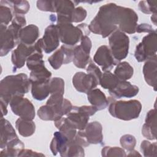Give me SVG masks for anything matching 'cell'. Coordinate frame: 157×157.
<instances>
[{
    "label": "cell",
    "instance_id": "6da1fadb",
    "mask_svg": "<svg viewBox=\"0 0 157 157\" xmlns=\"http://www.w3.org/2000/svg\"><path fill=\"white\" fill-rule=\"evenodd\" d=\"M119 7L120 6L112 2L101 6L88 26L90 31L94 34L101 35L103 38L109 36L118 29Z\"/></svg>",
    "mask_w": 157,
    "mask_h": 157
},
{
    "label": "cell",
    "instance_id": "7a4b0ae2",
    "mask_svg": "<svg viewBox=\"0 0 157 157\" xmlns=\"http://www.w3.org/2000/svg\"><path fill=\"white\" fill-rule=\"evenodd\" d=\"M31 85L29 78L24 73L6 76L0 82V98L9 104L15 96H23Z\"/></svg>",
    "mask_w": 157,
    "mask_h": 157
},
{
    "label": "cell",
    "instance_id": "3957f363",
    "mask_svg": "<svg viewBox=\"0 0 157 157\" xmlns=\"http://www.w3.org/2000/svg\"><path fill=\"white\" fill-rule=\"evenodd\" d=\"M112 98L108 100L109 112L112 116L124 121H129L139 117L142 110L140 101L136 99L116 101Z\"/></svg>",
    "mask_w": 157,
    "mask_h": 157
},
{
    "label": "cell",
    "instance_id": "277c9868",
    "mask_svg": "<svg viewBox=\"0 0 157 157\" xmlns=\"http://www.w3.org/2000/svg\"><path fill=\"white\" fill-rule=\"evenodd\" d=\"M56 25L58 28L60 40L68 46L75 45L83 36H87L90 33L88 26L85 23L74 26L72 23L64 22L57 23Z\"/></svg>",
    "mask_w": 157,
    "mask_h": 157
},
{
    "label": "cell",
    "instance_id": "5b68a950",
    "mask_svg": "<svg viewBox=\"0 0 157 157\" xmlns=\"http://www.w3.org/2000/svg\"><path fill=\"white\" fill-rule=\"evenodd\" d=\"M109 49L114 59L119 63L124 59L129 52V39L123 32L117 29L109 37Z\"/></svg>",
    "mask_w": 157,
    "mask_h": 157
},
{
    "label": "cell",
    "instance_id": "8992f818",
    "mask_svg": "<svg viewBox=\"0 0 157 157\" xmlns=\"http://www.w3.org/2000/svg\"><path fill=\"white\" fill-rule=\"evenodd\" d=\"M97 111V109L92 105L73 106L71 110L66 115V118L77 129L83 130L86 126L90 117L93 115Z\"/></svg>",
    "mask_w": 157,
    "mask_h": 157
},
{
    "label": "cell",
    "instance_id": "52a82bcc",
    "mask_svg": "<svg viewBox=\"0 0 157 157\" xmlns=\"http://www.w3.org/2000/svg\"><path fill=\"white\" fill-rule=\"evenodd\" d=\"M156 32L149 33L136 46L134 56L139 62L146 61L156 55L157 50Z\"/></svg>",
    "mask_w": 157,
    "mask_h": 157
},
{
    "label": "cell",
    "instance_id": "ba28073f",
    "mask_svg": "<svg viewBox=\"0 0 157 157\" xmlns=\"http://www.w3.org/2000/svg\"><path fill=\"white\" fill-rule=\"evenodd\" d=\"M13 113L21 118L33 120L35 117V109L31 102L23 96H15L10 101Z\"/></svg>",
    "mask_w": 157,
    "mask_h": 157
},
{
    "label": "cell",
    "instance_id": "9c48e42d",
    "mask_svg": "<svg viewBox=\"0 0 157 157\" xmlns=\"http://www.w3.org/2000/svg\"><path fill=\"white\" fill-rule=\"evenodd\" d=\"M138 16L136 12L128 7H119V24L118 29L124 33L134 34L137 26Z\"/></svg>",
    "mask_w": 157,
    "mask_h": 157
},
{
    "label": "cell",
    "instance_id": "30bf717a",
    "mask_svg": "<svg viewBox=\"0 0 157 157\" xmlns=\"http://www.w3.org/2000/svg\"><path fill=\"white\" fill-rule=\"evenodd\" d=\"M74 47L63 45L48 58V61L54 69H59L62 64H66L72 61Z\"/></svg>",
    "mask_w": 157,
    "mask_h": 157
},
{
    "label": "cell",
    "instance_id": "8fae6325",
    "mask_svg": "<svg viewBox=\"0 0 157 157\" xmlns=\"http://www.w3.org/2000/svg\"><path fill=\"white\" fill-rule=\"evenodd\" d=\"M18 34L9 26L1 24V56H5L17 44Z\"/></svg>",
    "mask_w": 157,
    "mask_h": 157
},
{
    "label": "cell",
    "instance_id": "7c38bea8",
    "mask_svg": "<svg viewBox=\"0 0 157 157\" xmlns=\"http://www.w3.org/2000/svg\"><path fill=\"white\" fill-rule=\"evenodd\" d=\"M72 83L78 91L85 93H87L99 85L93 76L83 72H77L75 74L72 78Z\"/></svg>",
    "mask_w": 157,
    "mask_h": 157
},
{
    "label": "cell",
    "instance_id": "4fadbf2b",
    "mask_svg": "<svg viewBox=\"0 0 157 157\" xmlns=\"http://www.w3.org/2000/svg\"><path fill=\"white\" fill-rule=\"evenodd\" d=\"M59 35L56 25H50L45 30L42 38L43 50L50 53L56 50L59 44Z\"/></svg>",
    "mask_w": 157,
    "mask_h": 157
},
{
    "label": "cell",
    "instance_id": "5bb4252c",
    "mask_svg": "<svg viewBox=\"0 0 157 157\" xmlns=\"http://www.w3.org/2000/svg\"><path fill=\"white\" fill-rule=\"evenodd\" d=\"M94 61L100 66L102 71H110L118 63L113 57L109 48L107 45L100 46L93 57Z\"/></svg>",
    "mask_w": 157,
    "mask_h": 157
},
{
    "label": "cell",
    "instance_id": "9a60e30c",
    "mask_svg": "<svg viewBox=\"0 0 157 157\" xmlns=\"http://www.w3.org/2000/svg\"><path fill=\"white\" fill-rule=\"evenodd\" d=\"M79 131L89 144H98L102 142V127L98 121L88 123L84 129Z\"/></svg>",
    "mask_w": 157,
    "mask_h": 157
},
{
    "label": "cell",
    "instance_id": "2e32d148",
    "mask_svg": "<svg viewBox=\"0 0 157 157\" xmlns=\"http://www.w3.org/2000/svg\"><path fill=\"white\" fill-rule=\"evenodd\" d=\"M35 45H27L23 43H19L16 49L13 50L12 53L11 60L15 69L22 67L24 65L28 57L36 50Z\"/></svg>",
    "mask_w": 157,
    "mask_h": 157
},
{
    "label": "cell",
    "instance_id": "e0dca14e",
    "mask_svg": "<svg viewBox=\"0 0 157 157\" xmlns=\"http://www.w3.org/2000/svg\"><path fill=\"white\" fill-rule=\"evenodd\" d=\"M139 87L136 85H132L127 81H120L117 86L109 90L110 95L112 98H132L139 93Z\"/></svg>",
    "mask_w": 157,
    "mask_h": 157
},
{
    "label": "cell",
    "instance_id": "ac0fdd59",
    "mask_svg": "<svg viewBox=\"0 0 157 157\" xmlns=\"http://www.w3.org/2000/svg\"><path fill=\"white\" fill-rule=\"evenodd\" d=\"M55 12L57 13V23L71 22V15L75 5L71 1H55Z\"/></svg>",
    "mask_w": 157,
    "mask_h": 157
},
{
    "label": "cell",
    "instance_id": "d6986e66",
    "mask_svg": "<svg viewBox=\"0 0 157 157\" xmlns=\"http://www.w3.org/2000/svg\"><path fill=\"white\" fill-rule=\"evenodd\" d=\"M143 74L145 82L156 90L157 57L156 55L147 60L143 66Z\"/></svg>",
    "mask_w": 157,
    "mask_h": 157
},
{
    "label": "cell",
    "instance_id": "ffe728a7",
    "mask_svg": "<svg viewBox=\"0 0 157 157\" xmlns=\"http://www.w3.org/2000/svg\"><path fill=\"white\" fill-rule=\"evenodd\" d=\"M156 109L148 112L145 118V123L142 128V135L149 140H155L156 137Z\"/></svg>",
    "mask_w": 157,
    "mask_h": 157
},
{
    "label": "cell",
    "instance_id": "44dd1931",
    "mask_svg": "<svg viewBox=\"0 0 157 157\" xmlns=\"http://www.w3.org/2000/svg\"><path fill=\"white\" fill-rule=\"evenodd\" d=\"M39 28L34 25H29L23 28L18 34V40L27 45H33L39 37Z\"/></svg>",
    "mask_w": 157,
    "mask_h": 157
},
{
    "label": "cell",
    "instance_id": "7402d4cb",
    "mask_svg": "<svg viewBox=\"0 0 157 157\" xmlns=\"http://www.w3.org/2000/svg\"><path fill=\"white\" fill-rule=\"evenodd\" d=\"M17 137L15 131L10 122L2 117L1 118V148H5L9 142Z\"/></svg>",
    "mask_w": 157,
    "mask_h": 157
},
{
    "label": "cell",
    "instance_id": "603a6c76",
    "mask_svg": "<svg viewBox=\"0 0 157 157\" xmlns=\"http://www.w3.org/2000/svg\"><path fill=\"white\" fill-rule=\"evenodd\" d=\"M88 101L91 104L95 107L98 110L104 109L109 104V101L105 95L101 90L94 88L87 93Z\"/></svg>",
    "mask_w": 157,
    "mask_h": 157
},
{
    "label": "cell",
    "instance_id": "cb8c5ba5",
    "mask_svg": "<svg viewBox=\"0 0 157 157\" xmlns=\"http://www.w3.org/2000/svg\"><path fill=\"white\" fill-rule=\"evenodd\" d=\"M69 142V139L64 134L60 131L55 132L50 145L53 155H56L59 153L61 155L64 151Z\"/></svg>",
    "mask_w": 157,
    "mask_h": 157
},
{
    "label": "cell",
    "instance_id": "d4e9b609",
    "mask_svg": "<svg viewBox=\"0 0 157 157\" xmlns=\"http://www.w3.org/2000/svg\"><path fill=\"white\" fill-rule=\"evenodd\" d=\"M90 53V52L85 50L80 45L75 46L72 59L74 65L78 68H85L89 62L91 61Z\"/></svg>",
    "mask_w": 157,
    "mask_h": 157
},
{
    "label": "cell",
    "instance_id": "484cf974",
    "mask_svg": "<svg viewBox=\"0 0 157 157\" xmlns=\"http://www.w3.org/2000/svg\"><path fill=\"white\" fill-rule=\"evenodd\" d=\"M49 81L50 80L31 83V94L35 99L42 101L50 94Z\"/></svg>",
    "mask_w": 157,
    "mask_h": 157
},
{
    "label": "cell",
    "instance_id": "4316f807",
    "mask_svg": "<svg viewBox=\"0 0 157 157\" xmlns=\"http://www.w3.org/2000/svg\"><path fill=\"white\" fill-rule=\"evenodd\" d=\"M24 147L23 143L17 137L7 144L5 148L1 151L0 156H19Z\"/></svg>",
    "mask_w": 157,
    "mask_h": 157
},
{
    "label": "cell",
    "instance_id": "83f0119b",
    "mask_svg": "<svg viewBox=\"0 0 157 157\" xmlns=\"http://www.w3.org/2000/svg\"><path fill=\"white\" fill-rule=\"evenodd\" d=\"M55 125L69 140H72L77 134V129L71 123L66 117H62L59 120L55 121Z\"/></svg>",
    "mask_w": 157,
    "mask_h": 157
},
{
    "label": "cell",
    "instance_id": "f1b7e54d",
    "mask_svg": "<svg viewBox=\"0 0 157 157\" xmlns=\"http://www.w3.org/2000/svg\"><path fill=\"white\" fill-rule=\"evenodd\" d=\"M15 126L19 134L23 137L32 136L35 132L36 125L33 120L19 118L15 122Z\"/></svg>",
    "mask_w": 157,
    "mask_h": 157
},
{
    "label": "cell",
    "instance_id": "f546056e",
    "mask_svg": "<svg viewBox=\"0 0 157 157\" xmlns=\"http://www.w3.org/2000/svg\"><path fill=\"white\" fill-rule=\"evenodd\" d=\"M133 67L126 61L119 62L114 71V74L120 81H126L133 75Z\"/></svg>",
    "mask_w": 157,
    "mask_h": 157
},
{
    "label": "cell",
    "instance_id": "4dcf8cb0",
    "mask_svg": "<svg viewBox=\"0 0 157 157\" xmlns=\"http://www.w3.org/2000/svg\"><path fill=\"white\" fill-rule=\"evenodd\" d=\"M52 73L45 67V65L39 67L31 71L29 80L31 83L43 82L50 80L51 79Z\"/></svg>",
    "mask_w": 157,
    "mask_h": 157
},
{
    "label": "cell",
    "instance_id": "1f68e13d",
    "mask_svg": "<svg viewBox=\"0 0 157 157\" xmlns=\"http://www.w3.org/2000/svg\"><path fill=\"white\" fill-rule=\"evenodd\" d=\"M61 156H84V149L82 145L75 142L73 139L69 140L64 151Z\"/></svg>",
    "mask_w": 157,
    "mask_h": 157
},
{
    "label": "cell",
    "instance_id": "d6a6232c",
    "mask_svg": "<svg viewBox=\"0 0 157 157\" xmlns=\"http://www.w3.org/2000/svg\"><path fill=\"white\" fill-rule=\"evenodd\" d=\"M119 82V79L115 74L110 71H105L102 75L100 85L103 88L111 90L115 88Z\"/></svg>",
    "mask_w": 157,
    "mask_h": 157
},
{
    "label": "cell",
    "instance_id": "836d02e7",
    "mask_svg": "<svg viewBox=\"0 0 157 157\" xmlns=\"http://www.w3.org/2000/svg\"><path fill=\"white\" fill-rule=\"evenodd\" d=\"M0 2V20L1 24L7 26L13 19L12 7H9V1H1Z\"/></svg>",
    "mask_w": 157,
    "mask_h": 157
},
{
    "label": "cell",
    "instance_id": "e575fe53",
    "mask_svg": "<svg viewBox=\"0 0 157 157\" xmlns=\"http://www.w3.org/2000/svg\"><path fill=\"white\" fill-rule=\"evenodd\" d=\"M9 2L15 15H23L29 10L30 6L27 1H10Z\"/></svg>",
    "mask_w": 157,
    "mask_h": 157
},
{
    "label": "cell",
    "instance_id": "d590c367",
    "mask_svg": "<svg viewBox=\"0 0 157 157\" xmlns=\"http://www.w3.org/2000/svg\"><path fill=\"white\" fill-rule=\"evenodd\" d=\"M49 88L50 94H61L64 93V82L59 77H53L49 81Z\"/></svg>",
    "mask_w": 157,
    "mask_h": 157
},
{
    "label": "cell",
    "instance_id": "8d00e7d4",
    "mask_svg": "<svg viewBox=\"0 0 157 157\" xmlns=\"http://www.w3.org/2000/svg\"><path fill=\"white\" fill-rule=\"evenodd\" d=\"M37 115L39 117L43 120L45 121H56L57 118L56 115L52 108L46 104L41 106L37 110Z\"/></svg>",
    "mask_w": 157,
    "mask_h": 157
},
{
    "label": "cell",
    "instance_id": "74e56055",
    "mask_svg": "<svg viewBox=\"0 0 157 157\" xmlns=\"http://www.w3.org/2000/svg\"><path fill=\"white\" fill-rule=\"evenodd\" d=\"M156 142L151 143L148 140H143L140 144V150L144 156H156Z\"/></svg>",
    "mask_w": 157,
    "mask_h": 157
},
{
    "label": "cell",
    "instance_id": "f35d334b",
    "mask_svg": "<svg viewBox=\"0 0 157 157\" xmlns=\"http://www.w3.org/2000/svg\"><path fill=\"white\" fill-rule=\"evenodd\" d=\"M102 156H126V154L123 148L117 147H104L101 151Z\"/></svg>",
    "mask_w": 157,
    "mask_h": 157
},
{
    "label": "cell",
    "instance_id": "ab89813d",
    "mask_svg": "<svg viewBox=\"0 0 157 157\" xmlns=\"http://www.w3.org/2000/svg\"><path fill=\"white\" fill-rule=\"evenodd\" d=\"M139 9L141 12H142L144 13H156V1H141L139 3Z\"/></svg>",
    "mask_w": 157,
    "mask_h": 157
},
{
    "label": "cell",
    "instance_id": "60d3db41",
    "mask_svg": "<svg viewBox=\"0 0 157 157\" xmlns=\"http://www.w3.org/2000/svg\"><path fill=\"white\" fill-rule=\"evenodd\" d=\"M121 147L128 151L133 150L136 144V139L134 136L130 134H125L120 138Z\"/></svg>",
    "mask_w": 157,
    "mask_h": 157
},
{
    "label": "cell",
    "instance_id": "b9f144b4",
    "mask_svg": "<svg viewBox=\"0 0 157 157\" xmlns=\"http://www.w3.org/2000/svg\"><path fill=\"white\" fill-rule=\"evenodd\" d=\"M86 10L82 7L75 8L71 15V22L79 23L82 21L86 18Z\"/></svg>",
    "mask_w": 157,
    "mask_h": 157
},
{
    "label": "cell",
    "instance_id": "7bdbcfd3",
    "mask_svg": "<svg viewBox=\"0 0 157 157\" xmlns=\"http://www.w3.org/2000/svg\"><path fill=\"white\" fill-rule=\"evenodd\" d=\"M37 7L42 11L55 12V1H37Z\"/></svg>",
    "mask_w": 157,
    "mask_h": 157
},
{
    "label": "cell",
    "instance_id": "ee69618b",
    "mask_svg": "<svg viewBox=\"0 0 157 157\" xmlns=\"http://www.w3.org/2000/svg\"><path fill=\"white\" fill-rule=\"evenodd\" d=\"M86 71L88 74H90L92 76H93L96 79L99 84L100 85L102 74L101 70L99 69V68L95 64H94L91 61H90V64H88L86 68Z\"/></svg>",
    "mask_w": 157,
    "mask_h": 157
},
{
    "label": "cell",
    "instance_id": "f6af8a7d",
    "mask_svg": "<svg viewBox=\"0 0 157 157\" xmlns=\"http://www.w3.org/2000/svg\"><path fill=\"white\" fill-rule=\"evenodd\" d=\"M156 31L148 24L147 23H142L137 26L136 32H137L139 33H154Z\"/></svg>",
    "mask_w": 157,
    "mask_h": 157
},
{
    "label": "cell",
    "instance_id": "bcb514c9",
    "mask_svg": "<svg viewBox=\"0 0 157 157\" xmlns=\"http://www.w3.org/2000/svg\"><path fill=\"white\" fill-rule=\"evenodd\" d=\"M44 156V155L37 151H33L32 150L24 149L21 153L19 155V156Z\"/></svg>",
    "mask_w": 157,
    "mask_h": 157
},
{
    "label": "cell",
    "instance_id": "7dc6e473",
    "mask_svg": "<svg viewBox=\"0 0 157 157\" xmlns=\"http://www.w3.org/2000/svg\"><path fill=\"white\" fill-rule=\"evenodd\" d=\"M0 102H1V110L2 113V117H3V116L7 115V107L8 103L2 99H1Z\"/></svg>",
    "mask_w": 157,
    "mask_h": 157
},
{
    "label": "cell",
    "instance_id": "c3c4849f",
    "mask_svg": "<svg viewBox=\"0 0 157 157\" xmlns=\"http://www.w3.org/2000/svg\"><path fill=\"white\" fill-rule=\"evenodd\" d=\"M129 153L127 155L128 156H141V155L139 154V153H138V151L134 150V149L132 150H131V151H129ZM127 155H126V156H127Z\"/></svg>",
    "mask_w": 157,
    "mask_h": 157
},
{
    "label": "cell",
    "instance_id": "681fc988",
    "mask_svg": "<svg viewBox=\"0 0 157 157\" xmlns=\"http://www.w3.org/2000/svg\"><path fill=\"white\" fill-rule=\"evenodd\" d=\"M151 20L152 23H153V24L156 26V13L152 15V16L151 17Z\"/></svg>",
    "mask_w": 157,
    "mask_h": 157
}]
</instances>
